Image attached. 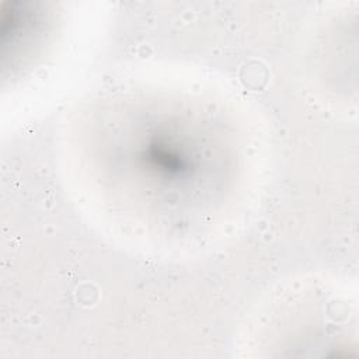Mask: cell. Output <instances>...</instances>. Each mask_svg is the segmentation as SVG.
<instances>
[{"label":"cell","instance_id":"obj_1","mask_svg":"<svg viewBox=\"0 0 359 359\" xmlns=\"http://www.w3.org/2000/svg\"><path fill=\"white\" fill-rule=\"evenodd\" d=\"M146 158V165L156 170L157 174L165 178H180L189 170V160L178 144H171L168 140H151L147 149L142 153Z\"/></svg>","mask_w":359,"mask_h":359}]
</instances>
